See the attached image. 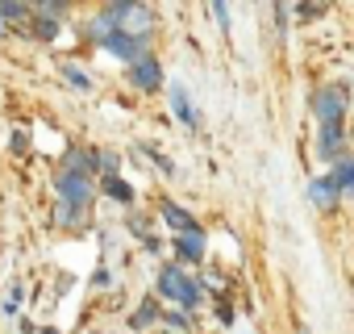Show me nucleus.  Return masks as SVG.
<instances>
[{
  "label": "nucleus",
  "mask_w": 354,
  "mask_h": 334,
  "mask_svg": "<svg viewBox=\"0 0 354 334\" xmlns=\"http://www.w3.org/2000/svg\"><path fill=\"white\" fill-rule=\"evenodd\" d=\"M158 292L171 297V301H180L184 309H196V305H201V288H196L180 267H167V272L158 276Z\"/></svg>",
  "instance_id": "nucleus-1"
},
{
  "label": "nucleus",
  "mask_w": 354,
  "mask_h": 334,
  "mask_svg": "<svg viewBox=\"0 0 354 334\" xmlns=\"http://www.w3.org/2000/svg\"><path fill=\"white\" fill-rule=\"evenodd\" d=\"M96 42H100L104 51L129 59V63H133L138 55H146V38H142V34H129V30H104V34H96Z\"/></svg>",
  "instance_id": "nucleus-2"
},
{
  "label": "nucleus",
  "mask_w": 354,
  "mask_h": 334,
  "mask_svg": "<svg viewBox=\"0 0 354 334\" xmlns=\"http://www.w3.org/2000/svg\"><path fill=\"white\" fill-rule=\"evenodd\" d=\"M59 197H63V205L84 209V205L92 201V184H88V176H84V172H59Z\"/></svg>",
  "instance_id": "nucleus-3"
},
{
  "label": "nucleus",
  "mask_w": 354,
  "mask_h": 334,
  "mask_svg": "<svg viewBox=\"0 0 354 334\" xmlns=\"http://www.w3.org/2000/svg\"><path fill=\"white\" fill-rule=\"evenodd\" d=\"M313 113L321 117V125L325 121H342V113H346V88H321L317 100H313Z\"/></svg>",
  "instance_id": "nucleus-4"
},
{
  "label": "nucleus",
  "mask_w": 354,
  "mask_h": 334,
  "mask_svg": "<svg viewBox=\"0 0 354 334\" xmlns=\"http://www.w3.org/2000/svg\"><path fill=\"white\" fill-rule=\"evenodd\" d=\"M129 80L142 88V92H154L158 84H162V71H158V59H150V55H138L133 59V67H129Z\"/></svg>",
  "instance_id": "nucleus-5"
},
{
  "label": "nucleus",
  "mask_w": 354,
  "mask_h": 334,
  "mask_svg": "<svg viewBox=\"0 0 354 334\" xmlns=\"http://www.w3.org/2000/svg\"><path fill=\"white\" fill-rule=\"evenodd\" d=\"M162 222H167L171 230H180V234H201L196 218H192V213H184L180 205H162Z\"/></svg>",
  "instance_id": "nucleus-6"
},
{
  "label": "nucleus",
  "mask_w": 354,
  "mask_h": 334,
  "mask_svg": "<svg viewBox=\"0 0 354 334\" xmlns=\"http://www.w3.org/2000/svg\"><path fill=\"white\" fill-rule=\"evenodd\" d=\"M317 150H321V159H333V155L342 150V121H325V125H321Z\"/></svg>",
  "instance_id": "nucleus-7"
},
{
  "label": "nucleus",
  "mask_w": 354,
  "mask_h": 334,
  "mask_svg": "<svg viewBox=\"0 0 354 334\" xmlns=\"http://www.w3.org/2000/svg\"><path fill=\"white\" fill-rule=\"evenodd\" d=\"M171 109L184 125H196V113H192V100H188V88L184 84H171Z\"/></svg>",
  "instance_id": "nucleus-8"
},
{
  "label": "nucleus",
  "mask_w": 354,
  "mask_h": 334,
  "mask_svg": "<svg viewBox=\"0 0 354 334\" xmlns=\"http://www.w3.org/2000/svg\"><path fill=\"white\" fill-rule=\"evenodd\" d=\"M308 197H313V205H317V209H329V205L337 201V188H333V180H313Z\"/></svg>",
  "instance_id": "nucleus-9"
},
{
  "label": "nucleus",
  "mask_w": 354,
  "mask_h": 334,
  "mask_svg": "<svg viewBox=\"0 0 354 334\" xmlns=\"http://www.w3.org/2000/svg\"><path fill=\"white\" fill-rule=\"evenodd\" d=\"M201 238L205 234H180V238H175V247H180L184 259H205V243Z\"/></svg>",
  "instance_id": "nucleus-10"
},
{
  "label": "nucleus",
  "mask_w": 354,
  "mask_h": 334,
  "mask_svg": "<svg viewBox=\"0 0 354 334\" xmlns=\"http://www.w3.org/2000/svg\"><path fill=\"white\" fill-rule=\"evenodd\" d=\"M329 180H333V188H337V193H354V163H337Z\"/></svg>",
  "instance_id": "nucleus-11"
},
{
  "label": "nucleus",
  "mask_w": 354,
  "mask_h": 334,
  "mask_svg": "<svg viewBox=\"0 0 354 334\" xmlns=\"http://www.w3.org/2000/svg\"><path fill=\"white\" fill-rule=\"evenodd\" d=\"M26 13H30L26 0H0V17H5V21H21Z\"/></svg>",
  "instance_id": "nucleus-12"
},
{
  "label": "nucleus",
  "mask_w": 354,
  "mask_h": 334,
  "mask_svg": "<svg viewBox=\"0 0 354 334\" xmlns=\"http://www.w3.org/2000/svg\"><path fill=\"white\" fill-rule=\"evenodd\" d=\"M67 5H71V0H38V17H50V21H59V17L67 13Z\"/></svg>",
  "instance_id": "nucleus-13"
},
{
  "label": "nucleus",
  "mask_w": 354,
  "mask_h": 334,
  "mask_svg": "<svg viewBox=\"0 0 354 334\" xmlns=\"http://www.w3.org/2000/svg\"><path fill=\"white\" fill-rule=\"evenodd\" d=\"M104 193H109V197H117L121 205H129V201H133V193H129V184H121L117 176H109V180H104Z\"/></svg>",
  "instance_id": "nucleus-14"
},
{
  "label": "nucleus",
  "mask_w": 354,
  "mask_h": 334,
  "mask_svg": "<svg viewBox=\"0 0 354 334\" xmlns=\"http://www.w3.org/2000/svg\"><path fill=\"white\" fill-rule=\"evenodd\" d=\"M59 34V21H50V17H34V38H42V42H50Z\"/></svg>",
  "instance_id": "nucleus-15"
},
{
  "label": "nucleus",
  "mask_w": 354,
  "mask_h": 334,
  "mask_svg": "<svg viewBox=\"0 0 354 334\" xmlns=\"http://www.w3.org/2000/svg\"><path fill=\"white\" fill-rule=\"evenodd\" d=\"M63 76H67L75 88H88V76H84V71H75V67H63Z\"/></svg>",
  "instance_id": "nucleus-16"
},
{
  "label": "nucleus",
  "mask_w": 354,
  "mask_h": 334,
  "mask_svg": "<svg viewBox=\"0 0 354 334\" xmlns=\"http://www.w3.org/2000/svg\"><path fill=\"white\" fill-rule=\"evenodd\" d=\"M154 317V305H142V313H133V326H146Z\"/></svg>",
  "instance_id": "nucleus-17"
},
{
  "label": "nucleus",
  "mask_w": 354,
  "mask_h": 334,
  "mask_svg": "<svg viewBox=\"0 0 354 334\" xmlns=\"http://www.w3.org/2000/svg\"><path fill=\"white\" fill-rule=\"evenodd\" d=\"M300 5H304V0H300ZM317 5H325V0H317Z\"/></svg>",
  "instance_id": "nucleus-18"
},
{
  "label": "nucleus",
  "mask_w": 354,
  "mask_h": 334,
  "mask_svg": "<svg viewBox=\"0 0 354 334\" xmlns=\"http://www.w3.org/2000/svg\"><path fill=\"white\" fill-rule=\"evenodd\" d=\"M300 334H308V330H300Z\"/></svg>",
  "instance_id": "nucleus-19"
}]
</instances>
